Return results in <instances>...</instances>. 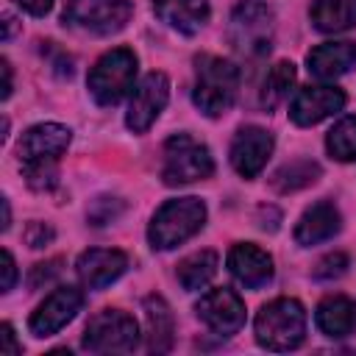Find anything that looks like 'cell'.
<instances>
[{"mask_svg": "<svg viewBox=\"0 0 356 356\" xmlns=\"http://www.w3.org/2000/svg\"><path fill=\"white\" fill-rule=\"evenodd\" d=\"M0 70H3V100H8L11 97V89H14V83H11V64L3 58L0 61Z\"/></svg>", "mask_w": 356, "mask_h": 356, "instance_id": "33", "label": "cell"}, {"mask_svg": "<svg viewBox=\"0 0 356 356\" xmlns=\"http://www.w3.org/2000/svg\"><path fill=\"white\" fill-rule=\"evenodd\" d=\"M348 270V256L345 253H328L325 259H320V264L314 267L317 278H339Z\"/></svg>", "mask_w": 356, "mask_h": 356, "instance_id": "27", "label": "cell"}, {"mask_svg": "<svg viewBox=\"0 0 356 356\" xmlns=\"http://www.w3.org/2000/svg\"><path fill=\"white\" fill-rule=\"evenodd\" d=\"M214 159L203 142H197L189 134H175L164 142V164H161V181L167 186L195 184L203 178H211Z\"/></svg>", "mask_w": 356, "mask_h": 356, "instance_id": "6", "label": "cell"}, {"mask_svg": "<svg viewBox=\"0 0 356 356\" xmlns=\"http://www.w3.org/2000/svg\"><path fill=\"white\" fill-rule=\"evenodd\" d=\"M70 139H72V131L67 125H61V122H39V125H31L19 136L17 156L22 161L25 181L33 189L44 192V189L56 186V181H58V159L70 147Z\"/></svg>", "mask_w": 356, "mask_h": 356, "instance_id": "1", "label": "cell"}, {"mask_svg": "<svg viewBox=\"0 0 356 356\" xmlns=\"http://www.w3.org/2000/svg\"><path fill=\"white\" fill-rule=\"evenodd\" d=\"M58 270H61V259H50V261H44V264H36V267L31 270L28 284L36 289V286H42V281H44V284L53 281V278L58 275Z\"/></svg>", "mask_w": 356, "mask_h": 356, "instance_id": "28", "label": "cell"}, {"mask_svg": "<svg viewBox=\"0 0 356 356\" xmlns=\"http://www.w3.org/2000/svg\"><path fill=\"white\" fill-rule=\"evenodd\" d=\"M167 100H170V78L164 72H147L128 100L125 125L134 134H145L159 120Z\"/></svg>", "mask_w": 356, "mask_h": 356, "instance_id": "10", "label": "cell"}, {"mask_svg": "<svg viewBox=\"0 0 356 356\" xmlns=\"http://www.w3.org/2000/svg\"><path fill=\"white\" fill-rule=\"evenodd\" d=\"M314 323H317V328H320L325 337L342 339V337H348V334L353 331V325H356V309H353V303H350L345 295H328V298H323V300L317 303V309H314Z\"/></svg>", "mask_w": 356, "mask_h": 356, "instance_id": "21", "label": "cell"}, {"mask_svg": "<svg viewBox=\"0 0 356 356\" xmlns=\"http://www.w3.org/2000/svg\"><path fill=\"white\" fill-rule=\"evenodd\" d=\"M345 108V92L339 86H328V83H317V86H303L298 89V95L289 103V117L295 125H317L325 117L337 114Z\"/></svg>", "mask_w": 356, "mask_h": 356, "instance_id": "13", "label": "cell"}, {"mask_svg": "<svg viewBox=\"0 0 356 356\" xmlns=\"http://www.w3.org/2000/svg\"><path fill=\"white\" fill-rule=\"evenodd\" d=\"M50 239H53V228L44 225V222H31L28 231H25V242L31 248H44Z\"/></svg>", "mask_w": 356, "mask_h": 356, "instance_id": "29", "label": "cell"}, {"mask_svg": "<svg viewBox=\"0 0 356 356\" xmlns=\"http://www.w3.org/2000/svg\"><path fill=\"white\" fill-rule=\"evenodd\" d=\"M14 22H17V19H14V17L6 11V14H3V39H6V42L11 39V33H14V28H17Z\"/></svg>", "mask_w": 356, "mask_h": 356, "instance_id": "34", "label": "cell"}, {"mask_svg": "<svg viewBox=\"0 0 356 356\" xmlns=\"http://www.w3.org/2000/svg\"><path fill=\"white\" fill-rule=\"evenodd\" d=\"M134 78H136L134 50L114 47L95 61V67L89 70L86 86L97 106H114L134 89Z\"/></svg>", "mask_w": 356, "mask_h": 356, "instance_id": "5", "label": "cell"}, {"mask_svg": "<svg viewBox=\"0 0 356 356\" xmlns=\"http://www.w3.org/2000/svg\"><path fill=\"white\" fill-rule=\"evenodd\" d=\"M125 270H128V256L114 248H89L75 261V273L81 284L89 289H103L114 284Z\"/></svg>", "mask_w": 356, "mask_h": 356, "instance_id": "15", "label": "cell"}, {"mask_svg": "<svg viewBox=\"0 0 356 356\" xmlns=\"http://www.w3.org/2000/svg\"><path fill=\"white\" fill-rule=\"evenodd\" d=\"M153 11L184 36H195L209 22V0H153Z\"/></svg>", "mask_w": 356, "mask_h": 356, "instance_id": "20", "label": "cell"}, {"mask_svg": "<svg viewBox=\"0 0 356 356\" xmlns=\"http://www.w3.org/2000/svg\"><path fill=\"white\" fill-rule=\"evenodd\" d=\"M273 153V136L259 125H245L231 142V164L242 178H256Z\"/></svg>", "mask_w": 356, "mask_h": 356, "instance_id": "14", "label": "cell"}, {"mask_svg": "<svg viewBox=\"0 0 356 356\" xmlns=\"http://www.w3.org/2000/svg\"><path fill=\"white\" fill-rule=\"evenodd\" d=\"M206 222V203L200 197H175L156 209L147 225V242L153 250H172L192 239Z\"/></svg>", "mask_w": 356, "mask_h": 356, "instance_id": "3", "label": "cell"}, {"mask_svg": "<svg viewBox=\"0 0 356 356\" xmlns=\"http://www.w3.org/2000/svg\"><path fill=\"white\" fill-rule=\"evenodd\" d=\"M14 281H17L14 256H11L8 250H3V292H11V289H14Z\"/></svg>", "mask_w": 356, "mask_h": 356, "instance_id": "31", "label": "cell"}, {"mask_svg": "<svg viewBox=\"0 0 356 356\" xmlns=\"http://www.w3.org/2000/svg\"><path fill=\"white\" fill-rule=\"evenodd\" d=\"M197 320L220 337H231L245 325V303L234 289H209L195 303Z\"/></svg>", "mask_w": 356, "mask_h": 356, "instance_id": "11", "label": "cell"}, {"mask_svg": "<svg viewBox=\"0 0 356 356\" xmlns=\"http://www.w3.org/2000/svg\"><path fill=\"white\" fill-rule=\"evenodd\" d=\"M273 42V6L242 0L231 14V44L245 56H264Z\"/></svg>", "mask_w": 356, "mask_h": 356, "instance_id": "9", "label": "cell"}, {"mask_svg": "<svg viewBox=\"0 0 356 356\" xmlns=\"http://www.w3.org/2000/svg\"><path fill=\"white\" fill-rule=\"evenodd\" d=\"M320 175V167L314 161H292V164H284L275 175H273V186L278 192H295V189H303L309 184H314Z\"/></svg>", "mask_w": 356, "mask_h": 356, "instance_id": "26", "label": "cell"}, {"mask_svg": "<svg viewBox=\"0 0 356 356\" xmlns=\"http://www.w3.org/2000/svg\"><path fill=\"white\" fill-rule=\"evenodd\" d=\"M309 72L323 81H334L356 67V42H323L306 56Z\"/></svg>", "mask_w": 356, "mask_h": 356, "instance_id": "18", "label": "cell"}, {"mask_svg": "<svg viewBox=\"0 0 356 356\" xmlns=\"http://www.w3.org/2000/svg\"><path fill=\"white\" fill-rule=\"evenodd\" d=\"M295 86V64L292 61H278L270 67V72L264 75V83H261V106L264 108H275L278 103H284L289 97Z\"/></svg>", "mask_w": 356, "mask_h": 356, "instance_id": "24", "label": "cell"}, {"mask_svg": "<svg viewBox=\"0 0 356 356\" xmlns=\"http://www.w3.org/2000/svg\"><path fill=\"white\" fill-rule=\"evenodd\" d=\"M0 353H3V356H17V353H22V345L17 342L14 328H11L8 323L0 325Z\"/></svg>", "mask_w": 356, "mask_h": 356, "instance_id": "30", "label": "cell"}, {"mask_svg": "<svg viewBox=\"0 0 356 356\" xmlns=\"http://www.w3.org/2000/svg\"><path fill=\"white\" fill-rule=\"evenodd\" d=\"M131 14H134L131 0H67L61 19L70 28H78L95 36H108L122 31Z\"/></svg>", "mask_w": 356, "mask_h": 356, "instance_id": "8", "label": "cell"}, {"mask_svg": "<svg viewBox=\"0 0 356 356\" xmlns=\"http://www.w3.org/2000/svg\"><path fill=\"white\" fill-rule=\"evenodd\" d=\"M145 312V348L150 353H167L175 339V317L161 295H147L142 300Z\"/></svg>", "mask_w": 356, "mask_h": 356, "instance_id": "19", "label": "cell"}, {"mask_svg": "<svg viewBox=\"0 0 356 356\" xmlns=\"http://www.w3.org/2000/svg\"><path fill=\"white\" fill-rule=\"evenodd\" d=\"M217 264H220V259H217L214 250H197V253L186 256V259L178 264V281H181V286H184L186 292L203 289V286L214 278Z\"/></svg>", "mask_w": 356, "mask_h": 356, "instance_id": "23", "label": "cell"}, {"mask_svg": "<svg viewBox=\"0 0 356 356\" xmlns=\"http://www.w3.org/2000/svg\"><path fill=\"white\" fill-rule=\"evenodd\" d=\"M239 92V67L222 56L203 53L195 58V89L192 100L206 117L225 114Z\"/></svg>", "mask_w": 356, "mask_h": 356, "instance_id": "2", "label": "cell"}, {"mask_svg": "<svg viewBox=\"0 0 356 356\" xmlns=\"http://www.w3.org/2000/svg\"><path fill=\"white\" fill-rule=\"evenodd\" d=\"M139 345L136 320L120 309H103L89 317L83 348L89 353H131Z\"/></svg>", "mask_w": 356, "mask_h": 356, "instance_id": "7", "label": "cell"}, {"mask_svg": "<svg viewBox=\"0 0 356 356\" xmlns=\"http://www.w3.org/2000/svg\"><path fill=\"white\" fill-rule=\"evenodd\" d=\"M325 147L337 161H356V114L342 117L325 136Z\"/></svg>", "mask_w": 356, "mask_h": 356, "instance_id": "25", "label": "cell"}, {"mask_svg": "<svg viewBox=\"0 0 356 356\" xmlns=\"http://www.w3.org/2000/svg\"><path fill=\"white\" fill-rule=\"evenodd\" d=\"M22 11H28V14H33V17H44L50 8H53V3L56 0H14Z\"/></svg>", "mask_w": 356, "mask_h": 356, "instance_id": "32", "label": "cell"}, {"mask_svg": "<svg viewBox=\"0 0 356 356\" xmlns=\"http://www.w3.org/2000/svg\"><path fill=\"white\" fill-rule=\"evenodd\" d=\"M228 270L231 275L248 286V289H261L264 284L273 281V259L267 250L250 245V242H239L228 250Z\"/></svg>", "mask_w": 356, "mask_h": 356, "instance_id": "16", "label": "cell"}, {"mask_svg": "<svg viewBox=\"0 0 356 356\" xmlns=\"http://www.w3.org/2000/svg\"><path fill=\"white\" fill-rule=\"evenodd\" d=\"M306 339V309L295 298H275L256 314V342L267 350H295Z\"/></svg>", "mask_w": 356, "mask_h": 356, "instance_id": "4", "label": "cell"}, {"mask_svg": "<svg viewBox=\"0 0 356 356\" xmlns=\"http://www.w3.org/2000/svg\"><path fill=\"white\" fill-rule=\"evenodd\" d=\"M8 225H11V211H8V200L3 197V231H8Z\"/></svg>", "mask_w": 356, "mask_h": 356, "instance_id": "35", "label": "cell"}, {"mask_svg": "<svg viewBox=\"0 0 356 356\" xmlns=\"http://www.w3.org/2000/svg\"><path fill=\"white\" fill-rule=\"evenodd\" d=\"M309 19L320 33H342L356 25V0H314Z\"/></svg>", "mask_w": 356, "mask_h": 356, "instance_id": "22", "label": "cell"}, {"mask_svg": "<svg viewBox=\"0 0 356 356\" xmlns=\"http://www.w3.org/2000/svg\"><path fill=\"white\" fill-rule=\"evenodd\" d=\"M342 228V217H339V209L328 200H317L314 206H309L298 225H295V242L303 245V248H312V245H320V242H328L331 236H337Z\"/></svg>", "mask_w": 356, "mask_h": 356, "instance_id": "17", "label": "cell"}, {"mask_svg": "<svg viewBox=\"0 0 356 356\" xmlns=\"http://www.w3.org/2000/svg\"><path fill=\"white\" fill-rule=\"evenodd\" d=\"M81 309H83V292L78 286H58L36 306V312L28 320V328L33 337H53L70 320H75Z\"/></svg>", "mask_w": 356, "mask_h": 356, "instance_id": "12", "label": "cell"}]
</instances>
